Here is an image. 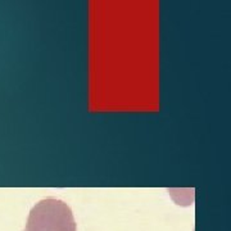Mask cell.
Masks as SVG:
<instances>
[{
    "mask_svg": "<svg viewBox=\"0 0 231 231\" xmlns=\"http://www.w3.org/2000/svg\"><path fill=\"white\" fill-rule=\"evenodd\" d=\"M24 231H77L70 206L60 199L37 202L29 213Z\"/></svg>",
    "mask_w": 231,
    "mask_h": 231,
    "instance_id": "cell-1",
    "label": "cell"
}]
</instances>
